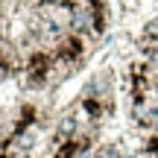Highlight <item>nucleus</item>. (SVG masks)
Listing matches in <instances>:
<instances>
[{
    "mask_svg": "<svg viewBox=\"0 0 158 158\" xmlns=\"http://www.w3.org/2000/svg\"><path fill=\"white\" fill-rule=\"evenodd\" d=\"M143 38H147V41H158V18L147 23V29H143Z\"/></svg>",
    "mask_w": 158,
    "mask_h": 158,
    "instance_id": "f257e3e1",
    "label": "nucleus"
}]
</instances>
